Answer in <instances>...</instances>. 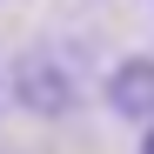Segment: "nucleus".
I'll return each instance as SVG.
<instances>
[{
	"label": "nucleus",
	"instance_id": "obj_1",
	"mask_svg": "<svg viewBox=\"0 0 154 154\" xmlns=\"http://www.w3.org/2000/svg\"><path fill=\"white\" fill-rule=\"evenodd\" d=\"M7 94H14V107H27V114H40V121H54V114H74L81 81H74V67L54 54V47H27V54L7 67Z\"/></svg>",
	"mask_w": 154,
	"mask_h": 154
},
{
	"label": "nucleus",
	"instance_id": "obj_4",
	"mask_svg": "<svg viewBox=\"0 0 154 154\" xmlns=\"http://www.w3.org/2000/svg\"><path fill=\"white\" fill-rule=\"evenodd\" d=\"M0 100H7V74H0Z\"/></svg>",
	"mask_w": 154,
	"mask_h": 154
},
{
	"label": "nucleus",
	"instance_id": "obj_2",
	"mask_svg": "<svg viewBox=\"0 0 154 154\" xmlns=\"http://www.w3.org/2000/svg\"><path fill=\"white\" fill-rule=\"evenodd\" d=\"M107 107L121 114V121H154V54H127V60H114V74H107Z\"/></svg>",
	"mask_w": 154,
	"mask_h": 154
},
{
	"label": "nucleus",
	"instance_id": "obj_3",
	"mask_svg": "<svg viewBox=\"0 0 154 154\" xmlns=\"http://www.w3.org/2000/svg\"><path fill=\"white\" fill-rule=\"evenodd\" d=\"M141 154H154V121H147V134H141Z\"/></svg>",
	"mask_w": 154,
	"mask_h": 154
}]
</instances>
